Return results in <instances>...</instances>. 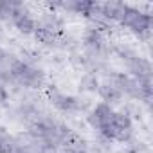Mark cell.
Masks as SVG:
<instances>
[{"label":"cell","instance_id":"obj_1","mask_svg":"<svg viewBox=\"0 0 153 153\" xmlns=\"http://www.w3.org/2000/svg\"><path fill=\"white\" fill-rule=\"evenodd\" d=\"M9 76L11 79L20 83L27 88H42L45 85V74L43 70L22 61V59H11L9 63Z\"/></svg>","mask_w":153,"mask_h":153},{"label":"cell","instance_id":"obj_2","mask_svg":"<svg viewBox=\"0 0 153 153\" xmlns=\"http://www.w3.org/2000/svg\"><path fill=\"white\" fill-rule=\"evenodd\" d=\"M101 135H105L110 140H119V142H128L133 135V124L131 119L126 112H114L112 121L99 130Z\"/></svg>","mask_w":153,"mask_h":153},{"label":"cell","instance_id":"obj_3","mask_svg":"<svg viewBox=\"0 0 153 153\" xmlns=\"http://www.w3.org/2000/svg\"><path fill=\"white\" fill-rule=\"evenodd\" d=\"M119 24L128 27L133 34H137L142 40H148L149 34H151V16L139 11V9H135V7H131V6L124 7L123 18H121Z\"/></svg>","mask_w":153,"mask_h":153},{"label":"cell","instance_id":"obj_4","mask_svg":"<svg viewBox=\"0 0 153 153\" xmlns=\"http://www.w3.org/2000/svg\"><path fill=\"white\" fill-rule=\"evenodd\" d=\"M47 94H49L52 105H54L58 110H61V112H78V110H81V101H79L78 97L67 96V94L59 92V90L54 88V87H49Z\"/></svg>","mask_w":153,"mask_h":153},{"label":"cell","instance_id":"obj_5","mask_svg":"<svg viewBox=\"0 0 153 153\" xmlns=\"http://www.w3.org/2000/svg\"><path fill=\"white\" fill-rule=\"evenodd\" d=\"M126 59L128 70L131 72V76L135 79H144V78H151V65L148 59L135 56L133 52H126V56H123Z\"/></svg>","mask_w":153,"mask_h":153},{"label":"cell","instance_id":"obj_6","mask_svg":"<svg viewBox=\"0 0 153 153\" xmlns=\"http://www.w3.org/2000/svg\"><path fill=\"white\" fill-rule=\"evenodd\" d=\"M11 22H13L15 27H16L20 33H24V34H33V33H34L36 20L31 16V13L27 11V7H25L24 4H20V6L15 9Z\"/></svg>","mask_w":153,"mask_h":153},{"label":"cell","instance_id":"obj_7","mask_svg":"<svg viewBox=\"0 0 153 153\" xmlns=\"http://www.w3.org/2000/svg\"><path fill=\"white\" fill-rule=\"evenodd\" d=\"M114 112H115V110H114L110 105H106V103L96 105L94 110L88 114V123H90V126L96 128V130H101L103 126H106V124L112 121Z\"/></svg>","mask_w":153,"mask_h":153},{"label":"cell","instance_id":"obj_8","mask_svg":"<svg viewBox=\"0 0 153 153\" xmlns=\"http://www.w3.org/2000/svg\"><path fill=\"white\" fill-rule=\"evenodd\" d=\"M33 34H34V38H36L40 43L52 47V45H58V43L61 42V34H63V33L47 29V27H43V25H40V24L36 22V27H34V33H33Z\"/></svg>","mask_w":153,"mask_h":153},{"label":"cell","instance_id":"obj_9","mask_svg":"<svg viewBox=\"0 0 153 153\" xmlns=\"http://www.w3.org/2000/svg\"><path fill=\"white\" fill-rule=\"evenodd\" d=\"M97 92H99V96L103 97V103H106V105H114V103H119L121 99H123V92L112 83V81H106V83H99V88H97Z\"/></svg>","mask_w":153,"mask_h":153},{"label":"cell","instance_id":"obj_10","mask_svg":"<svg viewBox=\"0 0 153 153\" xmlns=\"http://www.w3.org/2000/svg\"><path fill=\"white\" fill-rule=\"evenodd\" d=\"M85 43L88 49L99 52L103 47H105V36H103V31L99 27H90L85 34Z\"/></svg>","mask_w":153,"mask_h":153},{"label":"cell","instance_id":"obj_11","mask_svg":"<svg viewBox=\"0 0 153 153\" xmlns=\"http://www.w3.org/2000/svg\"><path fill=\"white\" fill-rule=\"evenodd\" d=\"M79 87H81V90H87V92H96L97 88H99V79L96 78V74H85L83 78H81V81H79Z\"/></svg>","mask_w":153,"mask_h":153},{"label":"cell","instance_id":"obj_12","mask_svg":"<svg viewBox=\"0 0 153 153\" xmlns=\"http://www.w3.org/2000/svg\"><path fill=\"white\" fill-rule=\"evenodd\" d=\"M20 6V2H9V0H2L0 2V20H11L15 9Z\"/></svg>","mask_w":153,"mask_h":153},{"label":"cell","instance_id":"obj_13","mask_svg":"<svg viewBox=\"0 0 153 153\" xmlns=\"http://www.w3.org/2000/svg\"><path fill=\"white\" fill-rule=\"evenodd\" d=\"M40 153H59L54 144H40Z\"/></svg>","mask_w":153,"mask_h":153},{"label":"cell","instance_id":"obj_14","mask_svg":"<svg viewBox=\"0 0 153 153\" xmlns=\"http://www.w3.org/2000/svg\"><path fill=\"white\" fill-rule=\"evenodd\" d=\"M7 97H9V94H7L6 83H4V81H0V103H6V101H7Z\"/></svg>","mask_w":153,"mask_h":153}]
</instances>
